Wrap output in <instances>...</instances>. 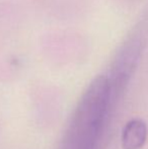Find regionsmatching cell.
Masks as SVG:
<instances>
[{
	"label": "cell",
	"mask_w": 148,
	"mask_h": 149,
	"mask_svg": "<svg viewBox=\"0 0 148 149\" xmlns=\"http://www.w3.org/2000/svg\"><path fill=\"white\" fill-rule=\"evenodd\" d=\"M148 129L144 121L133 119L125 125L122 133V146L124 149H140L145 144Z\"/></svg>",
	"instance_id": "1"
}]
</instances>
